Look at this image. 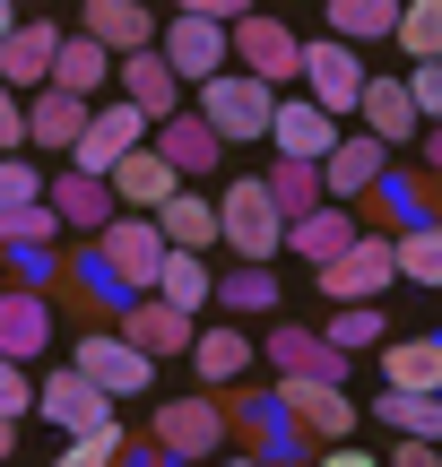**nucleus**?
<instances>
[{
	"mask_svg": "<svg viewBox=\"0 0 442 467\" xmlns=\"http://www.w3.org/2000/svg\"><path fill=\"white\" fill-rule=\"evenodd\" d=\"M295 78H304V96L321 104L330 121L339 113H356V87H364V61H356V44H304V61H295Z\"/></svg>",
	"mask_w": 442,
	"mask_h": 467,
	"instance_id": "nucleus-9",
	"label": "nucleus"
},
{
	"mask_svg": "<svg viewBox=\"0 0 442 467\" xmlns=\"http://www.w3.org/2000/svg\"><path fill=\"white\" fill-rule=\"evenodd\" d=\"M113 467H183V459H174L165 441H131V433H121V451H113Z\"/></svg>",
	"mask_w": 442,
	"mask_h": 467,
	"instance_id": "nucleus-45",
	"label": "nucleus"
},
{
	"mask_svg": "<svg viewBox=\"0 0 442 467\" xmlns=\"http://www.w3.org/2000/svg\"><path fill=\"white\" fill-rule=\"evenodd\" d=\"M382 467H442V459H434V441H416V433H399V451L382 459Z\"/></svg>",
	"mask_w": 442,
	"mask_h": 467,
	"instance_id": "nucleus-48",
	"label": "nucleus"
},
{
	"mask_svg": "<svg viewBox=\"0 0 442 467\" xmlns=\"http://www.w3.org/2000/svg\"><path fill=\"white\" fill-rule=\"evenodd\" d=\"M183 355L200 364L208 389H226V381H243V372H252V337H243V329H191Z\"/></svg>",
	"mask_w": 442,
	"mask_h": 467,
	"instance_id": "nucleus-30",
	"label": "nucleus"
},
{
	"mask_svg": "<svg viewBox=\"0 0 442 467\" xmlns=\"http://www.w3.org/2000/svg\"><path fill=\"white\" fill-rule=\"evenodd\" d=\"M148 441H165L183 467H200V459L226 451V407L208 399V389H200V399H165V407H156V433H148Z\"/></svg>",
	"mask_w": 442,
	"mask_h": 467,
	"instance_id": "nucleus-6",
	"label": "nucleus"
},
{
	"mask_svg": "<svg viewBox=\"0 0 442 467\" xmlns=\"http://www.w3.org/2000/svg\"><path fill=\"white\" fill-rule=\"evenodd\" d=\"M208 295H217L226 312H278V277H269V260H243L235 277H208Z\"/></svg>",
	"mask_w": 442,
	"mask_h": 467,
	"instance_id": "nucleus-36",
	"label": "nucleus"
},
{
	"mask_svg": "<svg viewBox=\"0 0 442 467\" xmlns=\"http://www.w3.org/2000/svg\"><path fill=\"white\" fill-rule=\"evenodd\" d=\"M312 467H382V459H364V451H347V441H330V451H312Z\"/></svg>",
	"mask_w": 442,
	"mask_h": 467,
	"instance_id": "nucleus-49",
	"label": "nucleus"
},
{
	"mask_svg": "<svg viewBox=\"0 0 442 467\" xmlns=\"http://www.w3.org/2000/svg\"><path fill=\"white\" fill-rule=\"evenodd\" d=\"M9 451H17V424H9V416H0V459H9Z\"/></svg>",
	"mask_w": 442,
	"mask_h": 467,
	"instance_id": "nucleus-51",
	"label": "nucleus"
},
{
	"mask_svg": "<svg viewBox=\"0 0 442 467\" xmlns=\"http://www.w3.org/2000/svg\"><path fill=\"white\" fill-rule=\"evenodd\" d=\"M156 260H165V234H156V217H104L96 225V251L79 260V277L96 285L104 303H121V295H148V277H156Z\"/></svg>",
	"mask_w": 442,
	"mask_h": 467,
	"instance_id": "nucleus-1",
	"label": "nucleus"
},
{
	"mask_svg": "<svg viewBox=\"0 0 442 467\" xmlns=\"http://www.w3.org/2000/svg\"><path fill=\"white\" fill-rule=\"evenodd\" d=\"M148 130H156V156H165L183 182H191V173H217V156H226V139L208 130L200 113H183V104H174L165 121H148Z\"/></svg>",
	"mask_w": 442,
	"mask_h": 467,
	"instance_id": "nucleus-15",
	"label": "nucleus"
},
{
	"mask_svg": "<svg viewBox=\"0 0 442 467\" xmlns=\"http://www.w3.org/2000/svg\"><path fill=\"white\" fill-rule=\"evenodd\" d=\"M260 139H278V156H304V165H321V148L339 139V121H330L312 96H278V104H269V130H260Z\"/></svg>",
	"mask_w": 442,
	"mask_h": 467,
	"instance_id": "nucleus-17",
	"label": "nucleus"
},
{
	"mask_svg": "<svg viewBox=\"0 0 442 467\" xmlns=\"http://www.w3.org/2000/svg\"><path fill=\"white\" fill-rule=\"evenodd\" d=\"M208 467H278V459H260V451H243V459H226V451H217Z\"/></svg>",
	"mask_w": 442,
	"mask_h": 467,
	"instance_id": "nucleus-50",
	"label": "nucleus"
},
{
	"mask_svg": "<svg viewBox=\"0 0 442 467\" xmlns=\"http://www.w3.org/2000/svg\"><path fill=\"white\" fill-rule=\"evenodd\" d=\"M44 208H52V225H61V234H96L104 217H113V191H104V173H79V165H69L61 182H44Z\"/></svg>",
	"mask_w": 442,
	"mask_h": 467,
	"instance_id": "nucleus-19",
	"label": "nucleus"
},
{
	"mask_svg": "<svg viewBox=\"0 0 442 467\" xmlns=\"http://www.w3.org/2000/svg\"><path fill=\"white\" fill-rule=\"evenodd\" d=\"M356 113H364V139H382V148H399V139L416 130V104L399 78H364L356 87Z\"/></svg>",
	"mask_w": 442,
	"mask_h": 467,
	"instance_id": "nucleus-27",
	"label": "nucleus"
},
{
	"mask_svg": "<svg viewBox=\"0 0 442 467\" xmlns=\"http://www.w3.org/2000/svg\"><path fill=\"white\" fill-rule=\"evenodd\" d=\"M269 364L287 381H347V355L330 337H312V329H269Z\"/></svg>",
	"mask_w": 442,
	"mask_h": 467,
	"instance_id": "nucleus-22",
	"label": "nucleus"
},
{
	"mask_svg": "<svg viewBox=\"0 0 442 467\" xmlns=\"http://www.w3.org/2000/svg\"><path fill=\"white\" fill-rule=\"evenodd\" d=\"M156 234H165L174 251H217V200H200V191H165V208H148Z\"/></svg>",
	"mask_w": 442,
	"mask_h": 467,
	"instance_id": "nucleus-24",
	"label": "nucleus"
},
{
	"mask_svg": "<svg viewBox=\"0 0 442 467\" xmlns=\"http://www.w3.org/2000/svg\"><path fill=\"white\" fill-rule=\"evenodd\" d=\"M226 52H235V61L252 69L260 87H287V78H295V61H304V35H287V26H278V17L243 9L235 26H226Z\"/></svg>",
	"mask_w": 442,
	"mask_h": 467,
	"instance_id": "nucleus-5",
	"label": "nucleus"
},
{
	"mask_svg": "<svg viewBox=\"0 0 442 467\" xmlns=\"http://www.w3.org/2000/svg\"><path fill=\"white\" fill-rule=\"evenodd\" d=\"M382 381L391 389H442V337H391L382 347Z\"/></svg>",
	"mask_w": 442,
	"mask_h": 467,
	"instance_id": "nucleus-32",
	"label": "nucleus"
},
{
	"mask_svg": "<svg viewBox=\"0 0 442 467\" xmlns=\"http://www.w3.org/2000/svg\"><path fill=\"white\" fill-rule=\"evenodd\" d=\"M9 26H17V9H9V0H0V35H9Z\"/></svg>",
	"mask_w": 442,
	"mask_h": 467,
	"instance_id": "nucleus-52",
	"label": "nucleus"
},
{
	"mask_svg": "<svg viewBox=\"0 0 442 467\" xmlns=\"http://www.w3.org/2000/svg\"><path fill=\"white\" fill-rule=\"evenodd\" d=\"M44 337H52V303L35 295V285H0V355H9V364H26Z\"/></svg>",
	"mask_w": 442,
	"mask_h": 467,
	"instance_id": "nucleus-20",
	"label": "nucleus"
},
{
	"mask_svg": "<svg viewBox=\"0 0 442 467\" xmlns=\"http://www.w3.org/2000/svg\"><path fill=\"white\" fill-rule=\"evenodd\" d=\"M269 104H278V96L252 78V69H217V78H200V121L226 139V148L269 130Z\"/></svg>",
	"mask_w": 442,
	"mask_h": 467,
	"instance_id": "nucleus-3",
	"label": "nucleus"
},
{
	"mask_svg": "<svg viewBox=\"0 0 442 467\" xmlns=\"http://www.w3.org/2000/svg\"><path fill=\"white\" fill-rule=\"evenodd\" d=\"M156 52H165V69H174L183 87H200V78H217V69H226V26L183 9L174 26H156Z\"/></svg>",
	"mask_w": 442,
	"mask_h": 467,
	"instance_id": "nucleus-10",
	"label": "nucleus"
},
{
	"mask_svg": "<svg viewBox=\"0 0 442 467\" xmlns=\"http://www.w3.org/2000/svg\"><path fill=\"white\" fill-rule=\"evenodd\" d=\"M35 407H44L61 433H104V424H113V399H104V389L87 381L79 364H69V372H52V381L35 389Z\"/></svg>",
	"mask_w": 442,
	"mask_h": 467,
	"instance_id": "nucleus-13",
	"label": "nucleus"
},
{
	"mask_svg": "<svg viewBox=\"0 0 442 467\" xmlns=\"http://www.w3.org/2000/svg\"><path fill=\"white\" fill-rule=\"evenodd\" d=\"M260 191H269L278 217H304V208L321 200V165H304V156H278V165L260 173Z\"/></svg>",
	"mask_w": 442,
	"mask_h": 467,
	"instance_id": "nucleus-33",
	"label": "nucleus"
},
{
	"mask_svg": "<svg viewBox=\"0 0 442 467\" xmlns=\"http://www.w3.org/2000/svg\"><path fill=\"white\" fill-rule=\"evenodd\" d=\"M9 9H26V0H9Z\"/></svg>",
	"mask_w": 442,
	"mask_h": 467,
	"instance_id": "nucleus-53",
	"label": "nucleus"
},
{
	"mask_svg": "<svg viewBox=\"0 0 442 467\" xmlns=\"http://www.w3.org/2000/svg\"><path fill=\"white\" fill-rule=\"evenodd\" d=\"M26 200H44V173L17 165V156H0V217H9V208H26Z\"/></svg>",
	"mask_w": 442,
	"mask_h": 467,
	"instance_id": "nucleus-41",
	"label": "nucleus"
},
{
	"mask_svg": "<svg viewBox=\"0 0 442 467\" xmlns=\"http://www.w3.org/2000/svg\"><path fill=\"white\" fill-rule=\"evenodd\" d=\"M121 104H131V113H148V121H165L174 104H183V78L165 69V52H156V44L121 52Z\"/></svg>",
	"mask_w": 442,
	"mask_h": 467,
	"instance_id": "nucleus-18",
	"label": "nucleus"
},
{
	"mask_svg": "<svg viewBox=\"0 0 442 467\" xmlns=\"http://www.w3.org/2000/svg\"><path fill=\"white\" fill-rule=\"evenodd\" d=\"M113 451H121V424H104V433H69L44 467H113Z\"/></svg>",
	"mask_w": 442,
	"mask_h": 467,
	"instance_id": "nucleus-40",
	"label": "nucleus"
},
{
	"mask_svg": "<svg viewBox=\"0 0 442 467\" xmlns=\"http://www.w3.org/2000/svg\"><path fill=\"white\" fill-rule=\"evenodd\" d=\"M382 165H391V148H382V139H330V148H321V200H364V182H374V173Z\"/></svg>",
	"mask_w": 442,
	"mask_h": 467,
	"instance_id": "nucleus-16",
	"label": "nucleus"
},
{
	"mask_svg": "<svg viewBox=\"0 0 442 467\" xmlns=\"http://www.w3.org/2000/svg\"><path fill=\"white\" fill-rule=\"evenodd\" d=\"M174 9H191V17H217V26H235L243 9H260V0H174Z\"/></svg>",
	"mask_w": 442,
	"mask_h": 467,
	"instance_id": "nucleus-47",
	"label": "nucleus"
},
{
	"mask_svg": "<svg viewBox=\"0 0 442 467\" xmlns=\"http://www.w3.org/2000/svg\"><path fill=\"white\" fill-rule=\"evenodd\" d=\"M69 364H79L87 381L104 389V399H139V389L156 381V355H139L131 337H113V329H87V337H79V355H69Z\"/></svg>",
	"mask_w": 442,
	"mask_h": 467,
	"instance_id": "nucleus-7",
	"label": "nucleus"
},
{
	"mask_svg": "<svg viewBox=\"0 0 442 467\" xmlns=\"http://www.w3.org/2000/svg\"><path fill=\"white\" fill-rule=\"evenodd\" d=\"M113 320H121V337H131L139 355H183L191 347V312H174L165 295H121Z\"/></svg>",
	"mask_w": 442,
	"mask_h": 467,
	"instance_id": "nucleus-12",
	"label": "nucleus"
},
{
	"mask_svg": "<svg viewBox=\"0 0 442 467\" xmlns=\"http://www.w3.org/2000/svg\"><path fill=\"white\" fill-rule=\"evenodd\" d=\"M79 35H96L104 52H139V44H156V17H148V0H87V17H79Z\"/></svg>",
	"mask_w": 442,
	"mask_h": 467,
	"instance_id": "nucleus-21",
	"label": "nucleus"
},
{
	"mask_svg": "<svg viewBox=\"0 0 442 467\" xmlns=\"http://www.w3.org/2000/svg\"><path fill=\"white\" fill-rule=\"evenodd\" d=\"M26 407H35V381H26V372L9 364V355H0V416L17 424V416H26Z\"/></svg>",
	"mask_w": 442,
	"mask_h": 467,
	"instance_id": "nucleus-42",
	"label": "nucleus"
},
{
	"mask_svg": "<svg viewBox=\"0 0 442 467\" xmlns=\"http://www.w3.org/2000/svg\"><path fill=\"white\" fill-rule=\"evenodd\" d=\"M104 191H113V200H131L139 217H148V208H165V191H183V173H174L165 156L139 139L131 156H113V165H104Z\"/></svg>",
	"mask_w": 442,
	"mask_h": 467,
	"instance_id": "nucleus-14",
	"label": "nucleus"
},
{
	"mask_svg": "<svg viewBox=\"0 0 442 467\" xmlns=\"http://www.w3.org/2000/svg\"><path fill=\"white\" fill-rule=\"evenodd\" d=\"M139 139H148V113H131V104H104V113H96V104H87V130L69 139V165H79V173H104L113 156H131Z\"/></svg>",
	"mask_w": 442,
	"mask_h": 467,
	"instance_id": "nucleus-11",
	"label": "nucleus"
},
{
	"mask_svg": "<svg viewBox=\"0 0 442 467\" xmlns=\"http://www.w3.org/2000/svg\"><path fill=\"white\" fill-rule=\"evenodd\" d=\"M399 0H330V35L339 44H391Z\"/></svg>",
	"mask_w": 442,
	"mask_h": 467,
	"instance_id": "nucleus-34",
	"label": "nucleus"
},
{
	"mask_svg": "<svg viewBox=\"0 0 442 467\" xmlns=\"http://www.w3.org/2000/svg\"><path fill=\"white\" fill-rule=\"evenodd\" d=\"M364 200H374L391 225H434V182H426V173H391V165H382L374 182H364Z\"/></svg>",
	"mask_w": 442,
	"mask_h": 467,
	"instance_id": "nucleus-29",
	"label": "nucleus"
},
{
	"mask_svg": "<svg viewBox=\"0 0 442 467\" xmlns=\"http://www.w3.org/2000/svg\"><path fill=\"white\" fill-rule=\"evenodd\" d=\"M87 130V96H69V87H35V104H26V139L35 148H52V156H69V139Z\"/></svg>",
	"mask_w": 442,
	"mask_h": 467,
	"instance_id": "nucleus-23",
	"label": "nucleus"
},
{
	"mask_svg": "<svg viewBox=\"0 0 442 467\" xmlns=\"http://www.w3.org/2000/svg\"><path fill=\"white\" fill-rule=\"evenodd\" d=\"M382 285H391V234H356L347 251L321 260V295L330 303H374Z\"/></svg>",
	"mask_w": 442,
	"mask_h": 467,
	"instance_id": "nucleus-8",
	"label": "nucleus"
},
{
	"mask_svg": "<svg viewBox=\"0 0 442 467\" xmlns=\"http://www.w3.org/2000/svg\"><path fill=\"white\" fill-rule=\"evenodd\" d=\"M330 312H339V320H330V347H339V355L382 347V312H374V303H330Z\"/></svg>",
	"mask_w": 442,
	"mask_h": 467,
	"instance_id": "nucleus-39",
	"label": "nucleus"
},
{
	"mask_svg": "<svg viewBox=\"0 0 442 467\" xmlns=\"http://www.w3.org/2000/svg\"><path fill=\"white\" fill-rule=\"evenodd\" d=\"M278 407H287V424L304 433V451H330V441L356 433V399H347V381H278Z\"/></svg>",
	"mask_w": 442,
	"mask_h": 467,
	"instance_id": "nucleus-4",
	"label": "nucleus"
},
{
	"mask_svg": "<svg viewBox=\"0 0 442 467\" xmlns=\"http://www.w3.org/2000/svg\"><path fill=\"white\" fill-rule=\"evenodd\" d=\"M52 87H69V96H96L104 78H113V52L96 44V35H52Z\"/></svg>",
	"mask_w": 442,
	"mask_h": 467,
	"instance_id": "nucleus-25",
	"label": "nucleus"
},
{
	"mask_svg": "<svg viewBox=\"0 0 442 467\" xmlns=\"http://www.w3.org/2000/svg\"><path fill=\"white\" fill-rule=\"evenodd\" d=\"M391 277H408V285H434L442 277V234L434 225H399L391 234Z\"/></svg>",
	"mask_w": 442,
	"mask_h": 467,
	"instance_id": "nucleus-35",
	"label": "nucleus"
},
{
	"mask_svg": "<svg viewBox=\"0 0 442 467\" xmlns=\"http://www.w3.org/2000/svg\"><path fill=\"white\" fill-rule=\"evenodd\" d=\"M391 433H416V441H434L442 433V407H434V389H382V407H374Z\"/></svg>",
	"mask_w": 442,
	"mask_h": 467,
	"instance_id": "nucleus-37",
	"label": "nucleus"
},
{
	"mask_svg": "<svg viewBox=\"0 0 442 467\" xmlns=\"http://www.w3.org/2000/svg\"><path fill=\"white\" fill-rule=\"evenodd\" d=\"M148 295H165L174 312H191V320H200V303H208V260H200V251H174V243H165V260H156Z\"/></svg>",
	"mask_w": 442,
	"mask_h": 467,
	"instance_id": "nucleus-31",
	"label": "nucleus"
},
{
	"mask_svg": "<svg viewBox=\"0 0 442 467\" xmlns=\"http://www.w3.org/2000/svg\"><path fill=\"white\" fill-rule=\"evenodd\" d=\"M399 87H408L416 121H426V113H442V69H434V61H416V78H399Z\"/></svg>",
	"mask_w": 442,
	"mask_h": 467,
	"instance_id": "nucleus-44",
	"label": "nucleus"
},
{
	"mask_svg": "<svg viewBox=\"0 0 442 467\" xmlns=\"http://www.w3.org/2000/svg\"><path fill=\"white\" fill-rule=\"evenodd\" d=\"M217 243L243 251V260H269V251H287V217L269 208V191H260V173H243V182L217 191Z\"/></svg>",
	"mask_w": 442,
	"mask_h": 467,
	"instance_id": "nucleus-2",
	"label": "nucleus"
},
{
	"mask_svg": "<svg viewBox=\"0 0 442 467\" xmlns=\"http://www.w3.org/2000/svg\"><path fill=\"white\" fill-rule=\"evenodd\" d=\"M391 44L408 52V61H434L442 52V0H408V9L391 17Z\"/></svg>",
	"mask_w": 442,
	"mask_h": 467,
	"instance_id": "nucleus-38",
	"label": "nucleus"
},
{
	"mask_svg": "<svg viewBox=\"0 0 442 467\" xmlns=\"http://www.w3.org/2000/svg\"><path fill=\"white\" fill-rule=\"evenodd\" d=\"M26 148V104H17V87H0V156Z\"/></svg>",
	"mask_w": 442,
	"mask_h": 467,
	"instance_id": "nucleus-46",
	"label": "nucleus"
},
{
	"mask_svg": "<svg viewBox=\"0 0 442 467\" xmlns=\"http://www.w3.org/2000/svg\"><path fill=\"white\" fill-rule=\"evenodd\" d=\"M0 251H9V268H17L26 285H44V277H52V243H0Z\"/></svg>",
	"mask_w": 442,
	"mask_h": 467,
	"instance_id": "nucleus-43",
	"label": "nucleus"
},
{
	"mask_svg": "<svg viewBox=\"0 0 442 467\" xmlns=\"http://www.w3.org/2000/svg\"><path fill=\"white\" fill-rule=\"evenodd\" d=\"M356 243V217H347V200H312L304 217H287V251H312V268L330 260V251Z\"/></svg>",
	"mask_w": 442,
	"mask_h": 467,
	"instance_id": "nucleus-26",
	"label": "nucleus"
},
{
	"mask_svg": "<svg viewBox=\"0 0 442 467\" xmlns=\"http://www.w3.org/2000/svg\"><path fill=\"white\" fill-rule=\"evenodd\" d=\"M52 35H61V26H35V17H17V26L0 35V87H44V69H52Z\"/></svg>",
	"mask_w": 442,
	"mask_h": 467,
	"instance_id": "nucleus-28",
	"label": "nucleus"
}]
</instances>
